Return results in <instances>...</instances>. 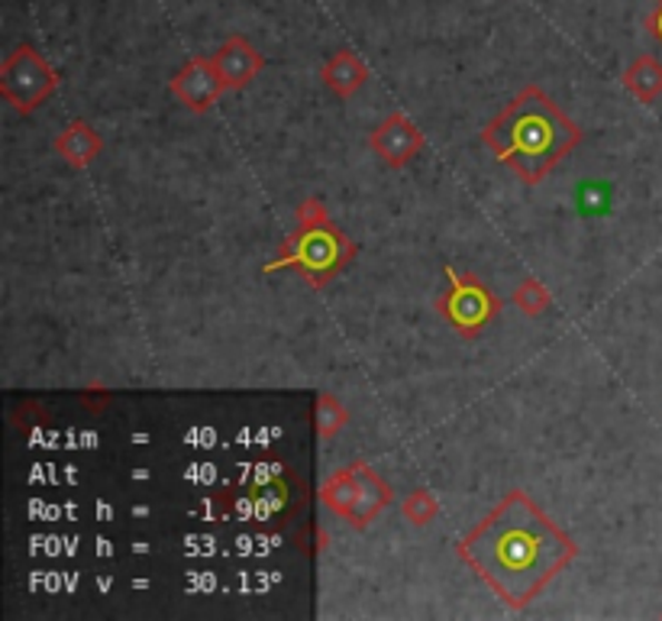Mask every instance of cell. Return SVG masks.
<instances>
[{
	"mask_svg": "<svg viewBox=\"0 0 662 621\" xmlns=\"http://www.w3.org/2000/svg\"><path fill=\"white\" fill-rule=\"evenodd\" d=\"M460 553L507 605L524 609L575 556V548L527 495L514 492L468 534Z\"/></svg>",
	"mask_w": 662,
	"mask_h": 621,
	"instance_id": "1",
	"label": "cell"
},
{
	"mask_svg": "<svg viewBox=\"0 0 662 621\" xmlns=\"http://www.w3.org/2000/svg\"><path fill=\"white\" fill-rule=\"evenodd\" d=\"M579 139V127L569 124L560 107L536 88H527L507 107V114L485 130V142L495 149L497 159L530 185L550 172Z\"/></svg>",
	"mask_w": 662,
	"mask_h": 621,
	"instance_id": "2",
	"label": "cell"
},
{
	"mask_svg": "<svg viewBox=\"0 0 662 621\" xmlns=\"http://www.w3.org/2000/svg\"><path fill=\"white\" fill-rule=\"evenodd\" d=\"M449 282H453V288L439 302V308L446 314V321L456 324L463 334H475L478 327H485L495 317L501 305H497V298L485 292V285H478L472 276L463 278L449 269Z\"/></svg>",
	"mask_w": 662,
	"mask_h": 621,
	"instance_id": "3",
	"label": "cell"
},
{
	"mask_svg": "<svg viewBox=\"0 0 662 621\" xmlns=\"http://www.w3.org/2000/svg\"><path fill=\"white\" fill-rule=\"evenodd\" d=\"M339 234L330 230H314L295 246V253L288 256V266H300L307 276H324L333 266H339Z\"/></svg>",
	"mask_w": 662,
	"mask_h": 621,
	"instance_id": "4",
	"label": "cell"
},
{
	"mask_svg": "<svg viewBox=\"0 0 662 621\" xmlns=\"http://www.w3.org/2000/svg\"><path fill=\"white\" fill-rule=\"evenodd\" d=\"M3 78H7V85H23L27 88V101L23 103H33L39 101L52 85H56V75L42 66V59L36 56L30 46H23V49H17V56L7 62V71H3Z\"/></svg>",
	"mask_w": 662,
	"mask_h": 621,
	"instance_id": "5",
	"label": "cell"
},
{
	"mask_svg": "<svg viewBox=\"0 0 662 621\" xmlns=\"http://www.w3.org/2000/svg\"><path fill=\"white\" fill-rule=\"evenodd\" d=\"M214 66L220 71L224 85H243L246 78H253L256 71L263 69V59H259V52L246 39L233 36V39L224 42V49L217 52Z\"/></svg>",
	"mask_w": 662,
	"mask_h": 621,
	"instance_id": "6",
	"label": "cell"
},
{
	"mask_svg": "<svg viewBox=\"0 0 662 621\" xmlns=\"http://www.w3.org/2000/svg\"><path fill=\"white\" fill-rule=\"evenodd\" d=\"M220 85H224V78H220V71H217L214 62H191L188 71L175 81V91L185 101L200 107L204 101H214V95L220 91Z\"/></svg>",
	"mask_w": 662,
	"mask_h": 621,
	"instance_id": "7",
	"label": "cell"
},
{
	"mask_svg": "<svg viewBox=\"0 0 662 621\" xmlns=\"http://www.w3.org/2000/svg\"><path fill=\"white\" fill-rule=\"evenodd\" d=\"M628 85L643 98V101L656 98L662 91V66L660 62H653V59H640V62L628 71Z\"/></svg>",
	"mask_w": 662,
	"mask_h": 621,
	"instance_id": "8",
	"label": "cell"
},
{
	"mask_svg": "<svg viewBox=\"0 0 662 621\" xmlns=\"http://www.w3.org/2000/svg\"><path fill=\"white\" fill-rule=\"evenodd\" d=\"M327 81H330V88H336V91H353L359 81L365 78V69L356 62V56H349V52H339L336 59H333L330 66H327Z\"/></svg>",
	"mask_w": 662,
	"mask_h": 621,
	"instance_id": "9",
	"label": "cell"
},
{
	"mask_svg": "<svg viewBox=\"0 0 662 621\" xmlns=\"http://www.w3.org/2000/svg\"><path fill=\"white\" fill-rule=\"evenodd\" d=\"M650 27H653V33H656L662 39V3H660V10L653 13V20H650Z\"/></svg>",
	"mask_w": 662,
	"mask_h": 621,
	"instance_id": "10",
	"label": "cell"
},
{
	"mask_svg": "<svg viewBox=\"0 0 662 621\" xmlns=\"http://www.w3.org/2000/svg\"><path fill=\"white\" fill-rule=\"evenodd\" d=\"M660 3H662V0H660Z\"/></svg>",
	"mask_w": 662,
	"mask_h": 621,
	"instance_id": "11",
	"label": "cell"
}]
</instances>
